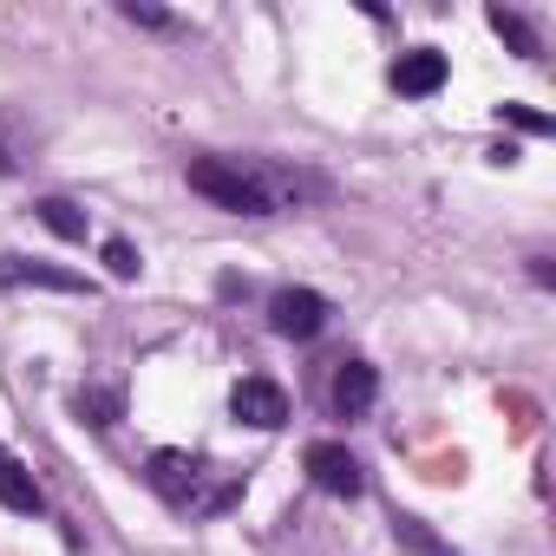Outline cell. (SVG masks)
<instances>
[{"mask_svg": "<svg viewBox=\"0 0 556 556\" xmlns=\"http://www.w3.org/2000/svg\"><path fill=\"white\" fill-rule=\"evenodd\" d=\"M184 177H190L197 197H210L216 210H236V216H282V210H295L302 197H321V190H328L321 177L262 164V157H190Z\"/></svg>", "mask_w": 556, "mask_h": 556, "instance_id": "1", "label": "cell"}, {"mask_svg": "<svg viewBox=\"0 0 556 556\" xmlns=\"http://www.w3.org/2000/svg\"><path fill=\"white\" fill-rule=\"evenodd\" d=\"M144 484L170 510H184V517H223L242 497V471H223V465H210L197 452H177V445H164V452L144 458Z\"/></svg>", "mask_w": 556, "mask_h": 556, "instance_id": "2", "label": "cell"}, {"mask_svg": "<svg viewBox=\"0 0 556 556\" xmlns=\"http://www.w3.org/2000/svg\"><path fill=\"white\" fill-rule=\"evenodd\" d=\"M328 295H315V289H275V302H268V328L282 334V341H315L321 328H328Z\"/></svg>", "mask_w": 556, "mask_h": 556, "instance_id": "3", "label": "cell"}, {"mask_svg": "<svg viewBox=\"0 0 556 556\" xmlns=\"http://www.w3.org/2000/svg\"><path fill=\"white\" fill-rule=\"evenodd\" d=\"M302 465H308V478H315L328 497H361V491H367V471H361V458H354L341 439H315Z\"/></svg>", "mask_w": 556, "mask_h": 556, "instance_id": "4", "label": "cell"}, {"mask_svg": "<svg viewBox=\"0 0 556 556\" xmlns=\"http://www.w3.org/2000/svg\"><path fill=\"white\" fill-rule=\"evenodd\" d=\"M229 413H236V426L275 432V426H289V393L275 387V380H262V374H249V380H236V393H229Z\"/></svg>", "mask_w": 556, "mask_h": 556, "instance_id": "5", "label": "cell"}, {"mask_svg": "<svg viewBox=\"0 0 556 556\" xmlns=\"http://www.w3.org/2000/svg\"><path fill=\"white\" fill-rule=\"evenodd\" d=\"M0 282L8 289H53V295H92L86 275L53 268V262H27V255H0Z\"/></svg>", "mask_w": 556, "mask_h": 556, "instance_id": "6", "label": "cell"}, {"mask_svg": "<svg viewBox=\"0 0 556 556\" xmlns=\"http://www.w3.org/2000/svg\"><path fill=\"white\" fill-rule=\"evenodd\" d=\"M445 73H452V66H445L439 47H413V53L393 60V92H400V99H432V92L445 86Z\"/></svg>", "mask_w": 556, "mask_h": 556, "instance_id": "7", "label": "cell"}, {"mask_svg": "<svg viewBox=\"0 0 556 556\" xmlns=\"http://www.w3.org/2000/svg\"><path fill=\"white\" fill-rule=\"evenodd\" d=\"M374 400H380V374L367 361H341V374H334V413L341 419H367Z\"/></svg>", "mask_w": 556, "mask_h": 556, "instance_id": "8", "label": "cell"}, {"mask_svg": "<svg viewBox=\"0 0 556 556\" xmlns=\"http://www.w3.org/2000/svg\"><path fill=\"white\" fill-rule=\"evenodd\" d=\"M73 413H79L86 426H99V432H105V426H118V419H125V393H118V387H79V393H73Z\"/></svg>", "mask_w": 556, "mask_h": 556, "instance_id": "9", "label": "cell"}, {"mask_svg": "<svg viewBox=\"0 0 556 556\" xmlns=\"http://www.w3.org/2000/svg\"><path fill=\"white\" fill-rule=\"evenodd\" d=\"M0 504H8V510H21V517H40L47 510V497H40V484L27 478V465H0Z\"/></svg>", "mask_w": 556, "mask_h": 556, "instance_id": "10", "label": "cell"}, {"mask_svg": "<svg viewBox=\"0 0 556 556\" xmlns=\"http://www.w3.org/2000/svg\"><path fill=\"white\" fill-rule=\"evenodd\" d=\"M484 21H491V34H497V40H504L517 60H543V47H536V34H530V21H523V14H510V8H491Z\"/></svg>", "mask_w": 556, "mask_h": 556, "instance_id": "11", "label": "cell"}, {"mask_svg": "<svg viewBox=\"0 0 556 556\" xmlns=\"http://www.w3.org/2000/svg\"><path fill=\"white\" fill-rule=\"evenodd\" d=\"M60 242H86V210L79 203H66V197H40V210H34Z\"/></svg>", "mask_w": 556, "mask_h": 556, "instance_id": "12", "label": "cell"}, {"mask_svg": "<svg viewBox=\"0 0 556 556\" xmlns=\"http://www.w3.org/2000/svg\"><path fill=\"white\" fill-rule=\"evenodd\" d=\"M393 536H400L406 549H419V556H452V543H439L419 517H393Z\"/></svg>", "mask_w": 556, "mask_h": 556, "instance_id": "13", "label": "cell"}, {"mask_svg": "<svg viewBox=\"0 0 556 556\" xmlns=\"http://www.w3.org/2000/svg\"><path fill=\"white\" fill-rule=\"evenodd\" d=\"M105 268L118 275V282H131V275H138V249H131L125 236H112V242H105Z\"/></svg>", "mask_w": 556, "mask_h": 556, "instance_id": "14", "label": "cell"}, {"mask_svg": "<svg viewBox=\"0 0 556 556\" xmlns=\"http://www.w3.org/2000/svg\"><path fill=\"white\" fill-rule=\"evenodd\" d=\"M21 157H27V144L14 138V118H0V177H14V170H21Z\"/></svg>", "mask_w": 556, "mask_h": 556, "instance_id": "15", "label": "cell"}, {"mask_svg": "<svg viewBox=\"0 0 556 556\" xmlns=\"http://www.w3.org/2000/svg\"><path fill=\"white\" fill-rule=\"evenodd\" d=\"M497 112H504V125H517V131H530V138L549 131V112H530V105H497Z\"/></svg>", "mask_w": 556, "mask_h": 556, "instance_id": "16", "label": "cell"}, {"mask_svg": "<svg viewBox=\"0 0 556 556\" xmlns=\"http://www.w3.org/2000/svg\"><path fill=\"white\" fill-rule=\"evenodd\" d=\"M125 21H138V27H170L164 8H138V0H125Z\"/></svg>", "mask_w": 556, "mask_h": 556, "instance_id": "17", "label": "cell"}, {"mask_svg": "<svg viewBox=\"0 0 556 556\" xmlns=\"http://www.w3.org/2000/svg\"><path fill=\"white\" fill-rule=\"evenodd\" d=\"M0 465H8V445H0Z\"/></svg>", "mask_w": 556, "mask_h": 556, "instance_id": "18", "label": "cell"}]
</instances>
